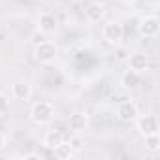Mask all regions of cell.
<instances>
[{
	"mask_svg": "<svg viewBox=\"0 0 160 160\" xmlns=\"http://www.w3.org/2000/svg\"><path fill=\"white\" fill-rule=\"evenodd\" d=\"M55 119V106L47 100H40L30 108V121L38 126H45Z\"/></svg>",
	"mask_w": 160,
	"mask_h": 160,
	"instance_id": "6da1fadb",
	"label": "cell"
},
{
	"mask_svg": "<svg viewBox=\"0 0 160 160\" xmlns=\"http://www.w3.org/2000/svg\"><path fill=\"white\" fill-rule=\"evenodd\" d=\"M136 28H138V34L141 38H156L158 36V30H160V21L156 15H143L138 19L136 23Z\"/></svg>",
	"mask_w": 160,
	"mask_h": 160,
	"instance_id": "7a4b0ae2",
	"label": "cell"
},
{
	"mask_svg": "<svg viewBox=\"0 0 160 160\" xmlns=\"http://www.w3.org/2000/svg\"><path fill=\"white\" fill-rule=\"evenodd\" d=\"M121 2H124V4H128V6H130V4H136L138 0H121Z\"/></svg>",
	"mask_w": 160,
	"mask_h": 160,
	"instance_id": "7402d4cb",
	"label": "cell"
},
{
	"mask_svg": "<svg viewBox=\"0 0 160 160\" xmlns=\"http://www.w3.org/2000/svg\"><path fill=\"white\" fill-rule=\"evenodd\" d=\"M68 126H70V130H72L73 134H81V132L87 130V126H89V119H87L85 113L75 111V113L70 115V119H68Z\"/></svg>",
	"mask_w": 160,
	"mask_h": 160,
	"instance_id": "30bf717a",
	"label": "cell"
},
{
	"mask_svg": "<svg viewBox=\"0 0 160 160\" xmlns=\"http://www.w3.org/2000/svg\"><path fill=\"white\" fill-rule=\"evenodd\" d=\"M4 147H6V136H4V132H0V151Z\"/></svg>",
	"mask_w": 160,
	"mask_h": 160,
	"instance_id": "44dd1931",
	"label": "cell"
},
{
	"mask_svg": "<svg viewBox=\"0 0 160 160\" xmlns=\"http://www.w3.org/2000/svg\"><path fill=\"white\" fill-rule=\"evenodd\" d=\"M106 13H108V10H106V4H102V2H92V4H89L85 8V19L89 23H100V21H104Z\"/></svg>",
	"mask_w": 160,
	"mask_h": 160,
	"instance_id": "52a82bcc",
	"label": "cell"
},
{
	"mask_svg": "<svg viewBox=\"0 0 160 160\" xmlns=\"http://www.w3.org/2000/svg\"><path fill=\"white\" fill-rule=\"evenodd\" d=\"M57 53H58L57 45H55L53 42H49V40H45V42L34 45V58H36L38 62H42V64L53 62L55 57H57Z\"/></svg>",
	"mask_w": 160,
	"mask_h": 160,
	"instance_id": "277c9868",
	"label": "cell"
},
{
	"mask_svg": "<svg viewBox=\"0 0 160 160\" xmlns=\"http://www.w3.org/2000/svg\"><path fill=\"white\" fill-rule=\"evenodd\" d=\"M102 38L109 45H119L122 42V38H124V27H122V23H119V21L106 23L104 28H102Z\"/></svg>",
	"mask_w": 160,
	"mask_h": 160,
	"instance_id": "3957f363",
	"label": "cell"
},
{
	"mask_svg": "<svg viewBox=\"0 0 160 160\" xmlns=\"http://www.w3.org/2000/svg\"><path fill=\"white\" fill-rule=\"evenodd\" d=\"M136 128L139 136H149V134H158L160 122L156 115H138L136 117Z\"/></svg>",
	"mask_w": 160,
	"mask_h": 160,
	"instance_id": "5b68a950",
	"label": "cell"
},
{
	"mask_svg": "<svg viewBox=\"0 0 160 160\" xmlns=\"http://www.w3.org/2000/svg\"><path fill=\"white\" fill-rule=\"evenodd\" d=\"M47 40V34H43V32H36L34 36H32V45H38V43H42V42H45Z\"/></svg>",
	"mask_w": 160,
	"mask_h": 160,
	"instance_id": "d6986e66",
	"label": "cell"
},
{
	"mask_svg": "<svg viewBox=\"0 0 160 160\" xmlns=\"http://www.w3.org/2000/svg\"><path fill=\"white\" fill-rule=\"evenodd\" d=\"M128 57H130V51H128L126 47H122L121 43L115 45V60H119V62H126Z\"/></svg>",
	"mask_w": 160,
	"mask_h": 160,
	"instance_id": "e0dca14e",
	"label": "cell"
},
{
	"mask_svg": "<svg viewBox=\"0 0 160 160\" xmlns=\"http://www.w3.org/2000/svg\"><path fill=\"white\" fill-rule=\"evenodd\" d=\"M143 143H145V149H147L149 152H158V151H160V136H158V134L143 136Z\"/></svg>",
	"mask_w": 160,
	"mask_h": 160,
	"instance_id": "5bb4252c",
	"label": "cell"
},
{
	"mask_svg": "<svg viewBox=\"0 0 160 160\" xmlns=\"http://www.w3.org/2000/svg\"><path fill=\"white\" fill-rule=\"evenodd\" d=\"M53 156L66 160V158H72V156H73V151L70 149L68 141H64V143H60V145H57V147L53 149Z\"/></svg>",
	"mask_w": 160,
	"mask_h": 160,
	"instance_id": "9a60e30c",
	"label": "cell"
},
{
	"mask_svg": "<svg viewBox=\"0 0 160 160\" xmlns=\"http://www.w3.org/2000/svg\"><path fill=\"white\" fill-rule=\"evenodd\" d=\"M66 141V138H64V134L60 132V130H47L45 134H43V147H47V149H55L57 145H60V143H64Z\"/></svg>",
	"mask_w": 160,
	"mask_h": 160,
	"instance_id": "4fadbf2b",
	"label": "cell"
},
{
	"mask_svg": "<svg viewBox=\"0 0 160 160\" xmlns=\"http://www.w3.org/2000/svg\"><path fill=\"white\" fill-rule=\"evenodd\" d=\"M126 62H128V68L138 72V73H143L149 68V57L143 55V53H130Z\"/></svg>",
	"mask_w": 160,
	"mask_h": 160,
	"instance_id": "8fae6325",
	"label": "cell"
},
{
	"mask_svg": "<svg viewBox=\"0 0 160 160\" xmlns=\"http://www.w3.org/2000/svg\"><path fill=\"white\" fill-rule=\"evenodd\" d=\"M57 27H58V21H57V17L53 15V13H42L40 17H38V30L40 32H43V34H55V30H57Z\"/></svg>",
	"mask_w": 160,
	"mask_h": 160,
	"instance_id": "ba28073f",
	"label": "cell"
},
{
	"mask_svg": "<svg viewBox=\"0 0 160 160\" xmlns=\"http://www.w3.org/2000/svg\"><path fill=\"white\" fill-rule=\"evenodd\" d=\"M23 158L25 160H42V154H38V152H27V154H23Z\"/></svg>",
	"mask_w": 160,
	"mask_h": 160,
	"instance_id": "ffe728a7",
	"label": "cell"
},
{
	"mask_svg": "<svg viewBox=\"0 0 160 160\" xmlns=\"http://www.w3.org/2000/svg\"><path fill=\"white\" fill-rule=\"evenodd\" d=\"M115 115H117V119H119L121 122H132V121H136V117L139 115V109H138V106H136L132 100H124V102H121V104L117 106Z\"/></svg>",
	"mask_w": 160,
	"mask_h": 160,
	"instance_id": "8992f818",
	"label": "cell"
},
{
	"mask_svg": "<svg viewBox=\"0 0 160 160\" xmlns=\"http://www.w3.org/2000/svg\"><path fill=\"white\" fill-rule=\"evenodd\" d=\"M8 111H10V100H8L6 94L0 92V117L8 115Z\"/></svg>",
	"mask_w": 160,
	"mask_h": 160,
	"instance_id": "ac0fdd59",
	"label": "cell"
},
{
	"mask_svg": "<svg viewBox=\"0 0 160 160\" xmlns=\"http://www.w3.org/2000/svg\"><path fill=\"white\" fill-rule=\"evenodd\" d=\"M12 96L15 100H28L32 96V85L28 81H15L12 85Z\"/></svg>",
	"mask_w": 160,
	"mask_h": 160,
	"instance_id": "7c38bea8",
	"label": "cell"
},
{
	"mask_svg": "<svg viewBox=\"0 0 160 160\" xmlns=\"http://www.w3.org/2000/svg\"><path fill=\"white\" fill-rule=\"evenodd\" d=\"M68 145L73 152H79V151H83L85 149V139L79 136V134H73L72 138H68Z\"/></svg>",
	"mask_w": 160,
	"mask_h": 160,
	"instance_id": "2e32d148",
	"label": "cell"
},
{
	"mask_svg": "<svg viewBox=\"0 0 160 160\" xmlns=\"http://www.w3.org/2000/svg\"><path fill=\"white\" fill-rule=\"evenodd\" d=\"M139 83H141V73H138V72H134L130 68L126 72H122V75H121V87L124 91H136L139 87Z\"/></svg>",
	"mask_w": 160,
	"mask_h": 160,
	"instance_id": "9c48e42d",
	"label": "cell"
}]
</instances>
